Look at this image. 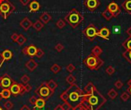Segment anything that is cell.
Returning a JSON list of instances; mask_svg holds the SVG:
<instances>
[{"label": "cell", "mask_w": 131, "mask_h": 110, "mask_svg": "<svg viewBox=\"0 0 131 110\" xmlns=\"http://www.w3.org/2000/svg\"><path fill=\"white\" fill-rule=\"evenodd\" d=\"M60 99L64 103H68L73 109L77 106L83 103L84 99V92L81 90L77 84L71 85L60 95Z\"/></svg>", "instance_id": "cell-1"}, {"label": "cell", "mask_w": 131, "mask_h": 110, "mask_svg": "<svg viewBox=\"0 0 131 110\" xmlns=\"http://www.w3.org/2000/svg\"><path fill=\"white\" fill-rule=\"evenodd\" d=\"M106 102V98L95 87L91 93H84V99L82 105L88 110H98Z\"/></svg>", "instance_id": "cell-2"}, {"label": "cell", "mask_w": 131, "mask_h": 110, "mask_svg": "<svg viewBox=\"0 0 131 110\" xmlns=\"http://www.w3.org/2000/svg\"><path fill=\"white\" fill-rule=\"evenodd\" d=\"M64 21L67 22L71 28L76 29L84 21V16L78 10L73 8L65 15Z\"/></svg>", "instance_id": "cell-3"}, {"label": "cell", "mask_w": 131, "mask_h": 110, "mask_svg": "<svg viewBox=\"0 0 131 110\" xmlns=\"http://www.w3.org/2000/svg\"><path fill=\"white\" fill-rule=\"evenodd\" d=\"M84 64L87 66V68L92 71L99 70L104 64V62L99 58V56H94L93 54H90L84 60Z\"/></svg>", "instance_id": "cell-4"}, {"label": "cell", "mask_w": 131, "mask_h": 110, "mask_svg": "<svg viewBox=\"0 0 131 110\" xmlns=\"http://www.w3.org/2000/svg\"><path fill=\"white\" fill-rule=\"evenodd\" d=\"M15 9V6L9 0H0V15H2L4 19H7Z\"/></svg>", "instance_id": "cell-5"}, {"label": "cell", "mask_w": 131, "mask_h": 110, "mask_svg": "<svg viewBox=\"0 0 131 110\" xmlns=\"http://www.w3.org/2000/svg\"><path fill=\"white\" fill-rule=\"evenodd\" d=\"M35 93L37 94L39 97L44 98L45 99H48L49 97H51L53 95L51 93V92L50 91V89H48V87L47 86V82H42L40 85V86H38V88H37L35 89Z\"/></svg>", "instance_id": "cell-6"}, {"label": "cell", "mask_w": 131, "mask_h": 110, "mask_svg": "<svg viewBox=\"0 0 131 110\" xmlns=\"http://www.w3.org/2000/svg\"><path fill=\"white\" fill-rule=\"evenodd\" d=\"M97 32L98 30L94 24H89L82 31V33L89 41H93L97 36Z\"/></svg>", "instance_id": "cell-7"}, {"label": "cell", "mask_w": 131, "mask_h": 110, "mask_svg": "<svg viewBox=\"0 0 131 110\" xmlns=\"http://www.w3.org/2000/svg\"><path fill=\"white\" fill-rule=\"evenodd\" d=\"M11 94L14 96H17L18 95H24V84H19L16 82H13L11 85L10 88Z\"/></svg>", "instance_id": "cell-8"}, {"label": "cell", "mask_w": 131, "mask_h": 110, "mask_svg": "<svg viewBox=\"0 0 131 110\" xmlns=\"http://www.w3.org/2000/svg\"><path fill=\"white\" fill-rule=\"evenodd\" d=\"M14 80L8 74H4L0 77V87L3 89H9Z\"/></svg>", "instance_id": "cell-9"}, {"label": "cell", "mask_w": 131, "mask_h": 110, "mask_svg": "<svg viewBox=\"0 0 131 110\" xmlns=\"http://www.w3.org/2000/svg\"><path fill=\"white\" fill-rule=\"evenodd\" d=\"M84 5L87 9L91 12H94L101 5L99 0H84Z\"/></svg>", "instance_id": "cell-10"}, {"label": "cell", "mask_w": 131, "mask_h": 110, "mask_svg": "<svg viewBox=\"0 0 131 110\" xmlns=\"http://www.w3.org/2000/svg\"><path fill=\"white\" fill-rule=\"evenodd\" d=\"M37 50H38V48L35 45H29L25 47L24 49H22L21 53L27 56L32 58V57L35 56Z\"/></svg>", "instance_id": "cell-11"}, {"label": "cell", "mask_w": 131, "mask_h": 110, "mask_svg": "<svg viewBox=\"0 0 131 110\" xmlns=\"http://www.w3.org/2000/svg\"><path fill=\"white\" fill-rule=\"evenodd\" d=\"M107 8L113 14L114 17H117L118 16L121 12V9L120 8V6L118 5V4L115 2H111L107 6Z\"/></svg>", "instance_id": "cell-12"}, {"label": "cell", "mask_w": 131, "mask_h": 110, "mask_svg": "<svg viewBox=\"0 0 131 110\" xmlns=\"http://www.w3.org/2000/svg\"><path fill=\"white\" fill-rule=\"evenodd\" d=\"M110 35H111V31L107 27H103L97 32V36L105 40H109Z\"/></svg>", "instance_id": "cell-13"}, {"label": "cell", "mask_w": 131, "mask_h": 110, "mask_svg": "<svg viewBox=\"0 0 131 110\" xmlns=\"http://www.w3.org/2000/svg\"><path fill=\"white\" fill-rule=\"evenodd\" d=\"M33 23L28 18V17H25L22 19V20L20 22V26L25 30V31H28L31 26H32Z\"/></svg>", "instance_id": "cell-14"}, {"label": "cell", "mask_w": 131, "mask_h": 110, "mask_svg": "<svg viewBox=\"0 0 131 110\" xmlns=\"http://www.w3.org/2000/svg\"><path fill=\"white\" fill-rule=\"evenodd\" d=\"M45 99L44 98L39 97L38 99H37L35 103V110H42L44 109L45 106Z\"/></svg>", "instance_id": "cell-15"}, {"label": "cell", "mask_w": 131, "mask_h": 110, "mask_svg": "<svg viewBox=\"0 0 131 110\" xmlns=\"http://www.w3.org/2000/svg\"><path fill=\"white\" fill-rule=\"evenodd\" d=\"M38 66V64L35 62V59H29L26 63H25V67L30 71V72H33L35 69H37V67Z\"/></svg>", "instance_id": "cell-16"}, {"label": "cell", "mask_w": 131, "mask_h": 110, "mask_svg": "<svg viewBox=\"0 0 131 110\" xmlns=\"http://www.w3.org/2000/svg\"><path fill=\"white\" fill-rule=\"evenodd\" d=\"M51 19H52L51 15L49 13H48V12H43V13L40 15V17H39V20H40L41 22H43L44 24L48 23Z\"/></svg>", "instance_id": "cell-17"}, {"label": "cell", "mask_w": 131, "mask_h": 110, "mask_svg": "<svg viewBox=\"0 0 131 110\" xmlns=\"http://www.w3.org/2000/svg\"><path fill=\"white\" fill-rule=\"evenodd\" d=\"M40 4L38 1L34 0L29 3V9L31 12H37L40 9Z\"/></svg>", "instance_id": "cell-18"}, {"label": "cell", "mask_w": 131, "mask_h": 110, "mask_svg": "<svg viewBox=\"0 0 131 110\" xmlns=\"http://www.w3.org/2000/svg\"><path fill=\"white\" fill-rule=\"evenodd\" d=\"M2 56H3L4 62H5V61H9V60L12 59V57H13V53H12V52L11 50H9V49H5V50H4V51L2 52Z\"/></svg>", "instance_id": "cell-19"}, {"label": "cell", "mask_w": 131, "mask_h": 110, "mask_svg": "<svg viewBox=\"0 0 131 110\" xmlns=\"http://www.w3.org/2000/svg\"><path fill=\"white\" fill-rule=\"evenodd\" d=\"M121 6L127 14L131 15V0H125Z\"/></svg>", "instance_id": "cell-20"}, {"label": "cell", "mask_w": 131, "mask_h": 110, "mask_svg": "<svg viewBox=\"0 0 131 110\" xmlns=\"http://www.w3.org/2000/svg\"><path fill=\"white\" fill-rule=\"evenodd\" d=\"M47 86L48 87V89H50V91L51 92V93L53 94L55 91V89L58 87V84L57 82L53 80V79H50L48 82H47Z\"/></svg>", "instance_id": "cell-21"}, {"label": "cell", "mask_w": 131, "mask_h": 110, "mask_svg": "<svg viewBox=\"0 0 131 110\" xmlns=\"http://www.w3.org/2000/svg\"><path fill=\"white\" fill-rule=\"evenodd\" d=\"M102 16L105 19V20L107 21H111L113 18H114V15L113 14L107 9L106 8L103 12H102Z\"/></svg>", "instance_id": "cell-22"}, {"label": "cell", "mask_w": 131, "mask_h": 110, "mask_svg": "<svg viewBox=\"0 0 131 110\" xmlns=\"http://www.w3.org/2000/svg\"><path fill=\"white\" fill-rule=\"evenodd\" d=\"M44 25H45V24H44L43 22H41L40 20H37L35 22L33 23L32 27H33L37 32H39L42 28H44Z\"/></svg>", "instance_id": "cell-23"}, {"label": "cell", "mask_w": 131, "mask_h": 110, "mask_svg": "<svg viewBox=\"0 0 131 110\" xmlns=\"http://www.w3.org/2000/svg\"><path fill=\"white\" fill-rule=\"evenodd\" d=\"M2 99H9V97L11 96V92H10V89H3L2 90V92L0 93Z\"/></svg>", "instance_id": "cell-24"}, {"label": "cell", "mask_w": 131, "mask_h": 110, "mask_svg": "<svg viewBox=\"0 0 131 110\" xmlns=\"http://www.w3.org/2000/svg\"><path fill=\"white\" fill-rule=\"evenodd\" d=\"M26 41H27L26 37H25L22 34H20V35H18V39H17V40H16L15 42L19 46H21V45H23L26 42Z\"/></svg>", "instance_id": "cell-25"}, {"label": "cell", "mask_w": 131, "mask_h": 110, "mask_svg": "<svg viewBox=\"0 0 131 110\" xmlns=\"http://www.w3.org/2000/svg\"><path fill=\"white\" fill-rule=\"evenodd\" d=\"M103 52V50L102 49L98 46V45H96L95 47L93 48V49L91 50V54L94 55V56H99L100 55H101Z\"/></svg>", "instance_id": "cell-26"}, {"label": "cell", "mask_w": 131, "mask_h": 110, "mask_svg": "<svg viewBox=\"0 0 131 110\" xmlns=\"http://www.w3.org/2000/svg\"><path fill=\"white\" fill-rule=\"evenodd\" d=\"M123 47L126 50H131V36L128 37L123 43H122Z\"/></svg>", "instance_id": "cell-27"}, {"label": "cell", "mask_w": 131, "mask_h": 110, "mask_svg": "<svg viewBox=\"0 0 131 110\" xmlns=\"http://www.w3.org/2000/svg\"><path fill=\"white\" fill-rule=\"evenodd\" d=\"M95 88V86H94V85L92 83V82H88L87 85H86V86L84 87V93H91L94 89Z\"/></svg>", "instance_id": "cell-28"}, {"label": "cell", "mask_w": 131, "mask_h": 110, "mask_svg": "<svg viewBox=\"0 0 131 110\" xmlns=\"http://www.w3.org/2000/svg\"><path fill=\"white\" fill-rule=\"evenodd\" d=\"M50 70H51L53 73L57 74V73H58V72L61 70V67L59 65H58V64L55 63V64H54L53 66H51Z\"/></svg>", "instance_id": "cell-29"}, {"label": "cell", "mask_w": 131, "mask_h": 110, "mask_svg": "<svg viewBox=\"0 0 131 110\" xmlns=\"http://www.w3.org/2000/svg\"><path fill=\"white\" fill-rule=\"evenodd\" d=\"M123 57L131 65V50H126L124 52Z\"/></svg>", "instance_id": "cell-30"}, {"label": "cell", "mask_w": 131, "mask_h": 110, "mask_svg": "<svg viewBox=\"0 0 131 110\" xmlns=\"http://www.w3.org/2000/svg\"><path fill=\"white\" fill-rule=\"evenodd\" d=\"M66 82H67L68 83H69L70 85H74V84H75L76 78H75L73 75L70 74V75L66 78Z\"/></svg>", "instance_id": "cell-31"}, {"label": "cell", "mask_w": 131, "mask_h": 110, "mask_svg": "<svg viewBox=\"0 0 131 110\" xmlns=\"http://www.w3.org/2000/svg\"><path fill=\"white\" fill-rule=\"evenodd\" d=\"M117 96H118L117 92L115 89H111L108 92V96H109L111 99H116Z\"/></svg>", "instance_id": "cell-32"}, {"label": "cell", "mask_w": 131, "mask_h": 110, "mask_svg": "<svg viewBox=\"0 0 131 110\" xmlns=\"http://www.w3.org/2000/svg\"><path fill=\"white\" fill-rule=\"evenodd\" d=\"M66 25V22H65V21L64 20H63V19H59L57 22H56V26L58 28V29H63L64 26Z\"/></svg>", "instance_id": "cell-33"}, {"label": "cell", "mask_w": 131, "mask_h": 110, "mask_svg": "<svg viewBox=\"0 0 131 110\" xmlns=\"http://www.w3.org/2000/svg\"><path fill=\"white\" fill-rule=\"evenodd\" d=\"M4 107L5 110H11L14 107V104L11 102V101H6L5 103H4Z\"/></svg>", "instance_id": "cell-34"}, {"label": "cell", "mask_w": 131, "mask_h": 110, "mask_svg": "<svg viewBox=\"0 0 131 110\" xmlns=\"http://www.w3.org/2000/svg\"><path fill=\"white\" fill-rule=\"evenodd\" d=\"M121 99H122L124 102H127V101L130 99V94H129L127 92H124V93L121 94Z\"/></svg>", "instance_id": "cell-35"}, {"label": "cell", "mask_w": 131, "mask_h": 110, "mask_svg": "<svg viewBox=\"0 0 131 110\" xmlns=\"http://www.w3.org/2000/svg\"><path fill=\"white\" fill-rule=\"evenodd\" d=\"M44 56H45V52H44L41 49L38 48V50H37V52H36L35 56H36L38 59H41V58H42Z\"/></svg>", "instance_id": "cell-36"}, {"label": "cell", "mask_w": 131, "mask_h": 110, "mask_svg": "<svg viewBox=\"0 0 131 110\" xmlns=\"http://www.w3.org/2000/svg\"><path fill=\"white\" fill-rule=\"evenodd\" d=\"M106 72L107 74H108L109 76H112L114 72H115V69L111 66H109L107 69H106Z\"/></svg>", "instance_id": "cell-37"}, {"label": "cell", "mask_w": 131, "mask_h": 110, "mask_svg": "<svg viewBox=\"0 0 131 110\" xmlns=\"http://www.w3.org/2000/svg\"><path fill=\"white\" fill-rule=\"evenodd\" d=\"M20 80H21V82L23 84H27V83H28V82L30 81V78H29L28 76L24 75V76H22L21 77Z\"/></svg>", "instance_id": "cell-38"}, {"label": "cell", "mask_w": 131, "mask_h": 110, "mask_svg": "<svg viewBox=\"0 0 131 110\" xmlns=\"http://www.w3.org/2000/svg\"><path fill=\"white\" fill-rule=\"evenodd\" d=\"M66 69H67V71L68 72H70V73H72L75 69H76V68H75V66L73 65V64H69L67 67H66Z\"/></svg>", "instance_id": "cell-39"}, {"label": "cell", "mask_w": 131, "mask_h": 110, "mask_svg": "<svg viewBox=\"0 0 131 110\" xmlns=\"http://www.w3.org/2000/svg\"><path fill=\"white\" fill-rule=\"evenodd\" d=\"M114 86H115L117 89H121L124 86V83L119 79V80H117V81L114 82Z\"/></svg>", "instance_id": "cell-40"}, {"label": "cell", "mask_w": 131, "mask_h": 110, "mask_svg": "<svg viewBox=\"0 0 131 110\" xmlns=\"http://www.w3.org/2000/svg\"><path fill=\"white\" fill-rule=\"evenodd\" d=\"M54 49H56V51H57V52H61L64 49V46L61 43H58V44L54 46Z\"/></svg>", "instance_id": "cell-41"}, {"label": "cell", "mask_w": 131, "mask_h": 110, "mask_svg": "<svg viewBox=\"0 0 131 110\" xmlns=\"http://www.w3.org/2000/svg\"><path fill=\"white\" fill-rule=\"evenodd\" d=\"M31 89H32V87H31V85H29L28 83L27 84H24V93H29L31 90Z\"/></svg>", "instance_id": "cell-42"}, {"label": "cell", "mask_w": 131, "mask_h": 110, "mask_svg": "<svg viewBox=\"0 0 131 110\" xmlns=\"http://www.w3.org/2000/svg\"><path fill=\"white\" fill-rule=\"evenodd\" d=\"M61 106H62V108H63L64 110H70L71 109V107L70 106V105L68 103H64L61 105Z\"/></svg>", "instance_id": "cell-43"}, {"label": "cell", "mask_w": 131, "mask_h": 110, "mask_svg": "<svg viewBox=\"0 0 131 110\" xmlns=\"http://www.w3.org/2000/svg\"><path fill=\"white\" fill-rule=\"evenodd\" d=\"M36 100H37V97H36L35 96H32L30 97V99H29V103H30L31 104H32V105H35Z\"/></svg>", "instance_id": "cell-44"}, {"label": "cell", "mask_w": 131, "mask_h": 110, "mask_svg": "<svg viewBox=\"0 0 131 110\" xmlns=\"http://www.w3.org/2000/svg\"><path fill=\"white\" fill-rule=\"evenodd\" d=\"M18 37V35L17 33H13V34L11 35V39H12V41H14V42H16Z\"/></svg>", "instance_id": "cell-45"}, {"label": "cell", "mask_w": 131, "mask_h": 110, "mask_svg": "<svg viewBox=\"0 0 131 110\" xmlns=\"http://www.w3.org/2000/svg\"><path fill=\"white\" fill-rule=\"evenodd\" d=\"M19 1L21 3V5L24 6H26L28 3H30V0H19Z\"/></svg>", "instance_id": "cell-46"}, {"label": "cell", "mask_w": 131, "mask_h": 110, "mask_svg": "<svg viewBox=\"0 0 131 110\" xmlns=\"http://www.w3.org/2000/svg\"><path fill=\"white\" fill-rule=\"evenodd\" d=\"M83 108H84V106H83L82 104H81V105H78V106H77L76 107H74L72 110H82Z\"/></svg>", "instance_id": "cell-47"}, {"label": "cell", "mask_w": 131, "mask_h": 110, "mask_svg": "<svg viewBox=\"0 0 131 110\" xmlns=\"http://www.w3.org/2000/svg\"><path fill=\"white\" fill-rule=\"evenodd\" d=\"M4 62V59H3V56H2V52H0V68L2 67V64Z\"/></svg>", "instance_id": "cell-48"}, {"label": "cell", "mask_w": 131, "mask_h": 110, "mask_svg": "<svg viewBox=\"0 0 131 110\" xmlns=\"http://www.w3.org/2000/svg\"><path fill=\"white\" fill-rule=\"evenodd\" d=\"M20 110H31V109H30V108H29L28 106H26V105H24V106H22L21 107Z\"/></svg>", "instance_id": "cell-49"}, {"label": "cell", "mask_w": 131, "mask_h": 110, "mask_svg": "<svg viewBox=\"0 0 131 110\" xmlns=\"http://www.w3.org/2000/svg\"><path fill=\"white\" fill-rule=\"evenodd\" d=\"M54 110H64V109H63V108H62L61 105H58V106L54 108Z\"/></svg>", "instance_id": "cell-50"}, {"label": "cell", "mask_w": 131, "mask_h": 110, "mask_svg": "<svg viewBox=\"0 0 131 110\" xmlns=\"http://www.w3.org/2000/svg\"><path fill=\"white\" fill-rule=\"evenodd\" d=\"M127 33L129 35V36H131V27L128 28L127 30Z\"/></svg>", "instance_id": "cell-51"}, {"label": "cell", "mask_w": 131, "mask_h": 110, "mask_svg": "<svg viewBox=\"0 0 131 110\" xmlns=\"http://www.w3.org/2000/svg\"><path fill=\"white\" fill-rule=\"evenodd\" d=\"M127 93H129L130 95L131 96V86H129V88L127 89Z\"/></svg>", "instance_id": "cell-52"}, {"label": "cell", "mask_w": 131, "mask_h": 110, "mask_svg": "<svg viewBox=\"0 0 131 110\" xmlns=\"http://www.w3.org/2000/svg\"><path fill=\"white\" fill-rule=\"evenodd\" d=\"M127 85H128L129 86H131V79H130V80L128 81V82H127Z\"/></svg>", "instance_id": "cell-53"}, {"label": "cell", "mask_w": 131, "mask_h": 110, "mask_svg": "<svg viewBox=\"0 0 131 110\" xmlns=\"http://www.w3.org/2000/svg\"><path fill=\"white\" fill-rule=\"evenodd\" d=\"M82 110H88V109H87L86 107H84V108L82 109Z\"/></svg>", "instance_id": "cell-54"}, {"label": "cell", "mask_w": 131, "mask_h": 110, "mask_svg": "<svg viewBox=\"0 0 131 110\" xmlns=\"http://www.w3.org/2000/svg\"><path fill=\"white\" fill-rule=\"evenodd\" d=\"M2 99V96H1V94H0V101Z\"/></svg>", "instance_id": "cell-55"}, {"label": "cell", "mask_w": 131, "mask_h": 110, "mask_svg": "<svg viewBox=\"0 0 131 110\" xmlns=\"http://www.w3.org/2000/svg\"><path fill=\"white\" fill-rule=\"evenodd\" d=\"M0 110H4L3 109H2V107L1 106H0Z\"/></svg>", "instance_id": "cell-56"}, {"label": "cell", "mask_w": 131, "mask_h": 110, "mask_svg": "<svg viewBox=\"0 0 131 110\" xmlns=\"http://www.w3.org/2000/svg\"><path fill=\"white\" fill-rule=\"evenodd\" d=\"M32 110H35V109H32Z\"/></svg>", "instance_id": "cell-57"}]
</instances>
